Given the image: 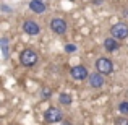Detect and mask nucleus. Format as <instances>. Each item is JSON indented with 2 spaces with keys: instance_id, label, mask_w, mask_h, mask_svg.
Instances as JSON below:
<instances>
[{
  "instance_id": "obj_16",
  "label": "nucleus",
  "mask_w": 128,
  "mask_h": 125,
  "mask_svg": "<svg viewBox=\"0 0 128 125\" xmlns=\"http://www.w3.org/2000/svg\"><path fill=\"white\" fill-rule=\"evenodd\" d=\"M50 94H52V91H50V89H49V88H44V89L41 91V96L44 97V99H47V97H49V96H50Z\"/></svg>"
},
{
  "instance_id": "obj_12",
  "label": "nucleus",
  "mask_w": 128,
  "mask_h": 125,
  "mask_svg": "<svg viewBox=\"0 0 128 125\" xmlns=\"http://www.w3.org/2000/svg\"><path fill=\"white\" fill-rule=\"evenodd\" d=\"M58 102L63 104V106H72V102H73L72 94L70 93H60L58 94Z\"/></svg>"
},
{
  "instance_id": "obj_2",
  "label": "nucleus",
  "mask_w": 128,
  "mask_h": 125,
  "mask_svg": "<svg viewBox=\"0 0 128 125\" xmlns=\"http://www.w3.org/2000/svg\"><path fill=\"white\" fill-rule=\"evenodd\" d=\"M110 36L117 41H122V39L128 38V25L123 21H118L115 25L110 26Z\"/></svg>"
},
{
  "instance_id": "obj_21",
  "label": "nucleus",
  "mask_w": 128,
  "mask_h": 125,
  "mask_svg": "<svg viewBox=\"0 0 128 125\" xmlns=\"http://www.w3.org/2000/svg\"><path fill=\"white\" fill-rule=\"evenodd\" d=\"M41 2H44V0H41Z\"/></svg>"
},
{
  "instance_id": "obj_20",
  "label": "nucleus",
  "mask_w": 128,
  "mask_h": 125,
  "mask_svg": "<svg viewBox=\"0 0 128 125\" xmlns=\"http://www.w3.org/2000/svg\"><path fill=\"white\" fill-rule=\"evenodd\" d=\"M126 97H128V89H126Z\"/></svg>"
},
{
  "instance_id": "obj_6",
  "label": "nucleus",
  "mask_w": 128,
  "mask_h": 125,
  "mask_svg": "<svg viewBox=\"0 0 128 125\" xmlns=\"http://www.w3.org/2000/svg\"><path fill=\"white\" fill-rule=\"evenodd\" d=\"M50 29H52V33L62 36V34H65V33H66L68 25H66V21H65V20H62V18H54L52 21H50Z\"/></svg>"
},
{
  "instance_id": "obj_1",
  "label": "nucleus",
  "mask_w": 128,
  "mask_h": 125,
  "mask_svg": "<svg viewBox=\"0 0 128 125\" xmlns=\"http://www.w3.org/2000/svg\"><path fill=\"white\" fill-rule=\"evenodd\" d=\"M38 60H39V55H38V52L36 50H32V49H24L21 54H20V63H21L23 67H34L36 63H38Z\"/></svg>"
},
{
  "instance_id": "obj_8",
  "label": "nucleus",
  "mask_w": 128,
  "mask_h": 125,
  "mask_svg": "<svg viewBox=\"0 0 128 125\" xmlns=\"http://www.w3.org/2000/svg\"><path fill=\"white\" fill-rule=\"evenodd\" d=\"M104 83H106V78H104V75H100L99 72H96V73H91L89 75V84H91V88H102L104 86Z\"/></svg>"
},
{
  "instance_id": "obj_5",
  "label": "nucleus",
  "mask_w": 128,
  "mask_h": 125,
  "mask_svg": "<svg viewBox=\"0 0 128 125\" xmlns=\"http://www.w3.org/2000/svg\"><path fill=\"white\" fill-rule=\"evenodd\" d=\"M70 75H72V78L76 80V81L89 80V72H88V68H86L84 65H75V67H72Z\"/></svg>"
},
{
  "instance_id": "obj_18",
  "label": "nucleus",
  "mask_w": 128,
  "mask_h": 125,
  "mask_svg": "<svg viewBox=\"0 0 128 125\" xmlns=\"http://www.w3.org/2000/svg\"><path fill=\"white\" fill-rule=\"evenodd\" d=\"M92 3H94V5H102L104 0H92Z\"/></svg>"
},
{
  "instance_id": "obj_14",
  "label": "nucleus",
  "mask_w": 128,
  "mask_h": 125,
  "mask_svg": "<svg viewBox=\"0 0 128 125\" xmlns=\"http://www.w3.org/2000/svg\"><path fill=\"white\" fill-rule=\"evenodd\" d=\"M78 50V47H76V44H65V52L68 54H73Z\"/></svg>"
},
{
  "instance_id": "obj_19",
  "label": "nucleus",
  "mask_w": 128,
  "mask_h": 125,
  "mask_svg": "<svg viewBox=\"0 0 128 125\" xmlns=\"http://www.w3.org/2000/svg\"><path fill=\"white\" fill-rule=\"evenodd\" d=\"M125 15H126V16H128V10H125Z\"/></svg>"
},
{
  "instance_id": "obj_15",
  "label": "nucleus",
  "mask_w": 128,
  "mask_h": 125,
  "mask_svg": "<svg viewBox=\"0 0 128 125\" xmlns=\"http://www.w3.org/2000/svg\"><path fill=\"white\" fill-rule=\"evenodd\" d=\"M115 125H128V119L126 117H118L115 120Z\"/></svg>"
},
{
  "instance_id": "obj_11",
  "label": "nucleus",
  "mask_w": 128,
  "mask_h": 125,
  "mask_svg": "<svg viewBox=\"0 0 128 125\" xmlns=\"http://www.w3.org/2000/svg\"><path fill=\"white\" fill-rule=\"evenodd\" d=\"M0 49H2L3 60H6L10 57V41H8V38H5V36H3V38L0 39Z\"/></svg>"
},
{
  "instance_id": "obj_17",
  "label": "nucleus",
  "mask_w": 128,
  "mask_h": 125,
  "mask_svg": "<svg viewBox=\"0 0 128 125\" xmlns=\"http://www.w3.org/2000/svg\"><path fill=\"white\" fill-rule=\"evenodd\" d=\"M0 10H2L3 13H10V12H12V8H10L6 3H2V5H0Z\"/></svg>"
},
{
  "instance_id": "obj_7",
  "label": "nucleus",
  "mask_w": 128,
  "mask_h": 125,
  "mask_svg": "<svg viewBox=\"0 0 128 125\" xmlns=\"http://www.w3.org/2000/svg\"><path fill=\"white\" fill-rule=\"evenodd\" d=\"M23 31L29 36H38L41 33V26L34 20H26V21H23Z\"/></svg>"
},
{
  "instance_id": "obj_4",
  "label": "nucleus",
  "mask_w": 128,
  "mask_h": 125,
  "mask_svg": "<svg viewBox=\"0 0 128 125\" xmlns=\"http://www.w3.org/2000/svg\"><path fill=\"white\" fill-rule=\"evenodd\" d=\"M62 119H63V114L58 107H49L44 112V120L47 123H58V122H62Z\"/></svg>"
},
{
  "instance_id": "obj_13",
  "label": "nucleus",
  "mask_w": 128,
  "mask_h": 125,
  "mask_svg": "<svg viewBox=\"0 0 128 125\" xmlns=\"http://www.w3.org/2000/svg\"><path fill=\"white\" fill-rule=\"evenodd\" d=\"M118 112L122 114V115H128V99L118 102Z\"/></svg>"
},
{
  "instance_id": "obj_3",
  "label": "nucleus",
  "mask_w": 128,
  "mask_h": 125,
  "mask_svg": "<svg viewBox=\"0 0 128 125\" xmlns=\"http://www.w3.org/2000/svg\"><path fill=\"white\" fill-rule=\"evenodd\" d=\"M96 70L100 73V75H110V73L114 72V62L109 59V57H99V59L96 60Z\"/></svg>"
},
{
  "instance_id": "obj_9",
  "label": "nucleus",
  "mask_w": 128,
  "mask_h": 125,
  "mask_svg": "<svg viewBox=\"0 0 128 125\" xmlns=\"http://www.w3.org/2000/svg\"><path fill=\"white\" fill-rule=\"evenodd\" d=\"M29 10L32 13H36V15H42L47 10V5L41 0H29Z\"/></svg>"
},
{
  "instance_id": "obj_10",
  "label": "nucleus",
  "mask_w": 128,
  "mask_h": 125,
  "mask_svg": "<svg viewBox=\"0 0 128 125\" xmlns=\"http://www.w3.org/2000/svg\"><path fill=\"white\" fill-rule=\"evenodd\" d=\"M104 49H106L107 52H115V50L120 49V42L117 41V39H114L112 36H110V38H106L104 39Z\"/></svg>"
}]
</instances>
